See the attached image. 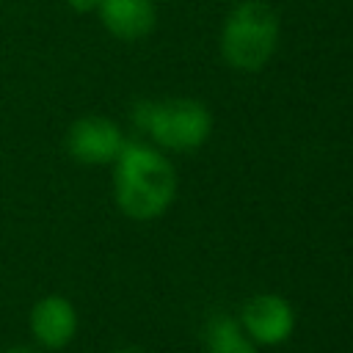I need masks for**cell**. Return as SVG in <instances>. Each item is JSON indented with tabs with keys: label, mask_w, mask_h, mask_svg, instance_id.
Here are the masks:
<instances>
[{
	"label": "cell",
	"mask_w": 353,
	"mask_h": 353,
	"mask_svg": "<svg viewBox=\"0 0 353 353\" xmlns=\"http://www.w3.org/2000/svg\"><path fill=\"white\" fill-rule=\"evenodd\" d=\"M113 199L132 221L160 218L176 199V171L160 149L124 141L113 160Z\"/></svg>",
	"instance_id": "6da1fadb"
},
{
	"label": "cell",
	"mask_w": 353,
	"mask_h": 353,
	"mask_svg": "<svg viewBox=\"0 0 353 353\" xmlns=\"http://www.w3.org/2000/svg\"><path fill=\"white\" fill-rule=\"evenodd\" d=\"M279 17L262 0H243L223 22L221 55L232 69L259 72L276 52Z\"/></svg>",
	"instance_id": "7a4b0ae2"
},
{
	"label": "cell",
	"mask_w": 353,
	"mask_h": 353,
	"mask_svg": "<svg viewBox=\"0 0 353 353\" xmlns=\"http://www.w3.org/2000/svg\"><path fill=\"white\" fill-rule=\"evenodd\" d=\"M132 121L157 146L171 149V152H193L212 132L210 110L201 102L185 99V97L163 99V102L141 99L132 108Z\"/></svg>",
	"instance_id": "3957f363"
},
{
	"label": "cell",
	"mask_w": 353,
	"mask_h": 353,
	"mask_svg": "<svg viewBox=\"0 0 353 353\" xmlns=\"http://www.w3.org/2000/svg\"><path fill=\"white\" fill-rule=\"evenodd\" d=\"M124 132L108 116H80L66 130V152L83 165H108L124 146Z\"/></svg>",
	"instance_id": "277c9868"
},
{
	"label": "cell",
	"mask_w": 353,
	"mask_h": 353,
	"mask_svg": "<svg viewBox=\"0 0 353 353\" xmlns=\"http://www.w3.org/2000/svg\"><path fill=\"white\" fill-rule=\"evenodd\" d=\"M240 328L254 345H281L295 331V309L276 292L254 295L240 314Z\"/></svg>",
	"instance_id": "5b68a950"
},
{
	"label": "cell",
	"mask_w": 353,
	"mask_h": 353,
	"mask_svg": "<svg viewBox=\"0 0 353 353\" xmlns=\"http://www.w3.org/2000/svg\"><path fill=\"white\" fill-rule=\"evenodd\" d=\"M30 334L47 350L66 347L77 334V309L63 295H44L30 309Z\"/></svg>",
	"instance_id": "8992f818"
},
{
	"label": "cell",
	"mask_w": 353,
	"mask_h": 353,
	"mask_svg": "<svg viewBox=\"0 0 353 353\" xmlns=\"http://www.w3.org/2000/svg\"><path fill=\"white\" fill-rule=\"evenodd\" d=\"M99 22L121 41H138L152 33L157 22L154 0H99Z\"/></svg>",
	"instance_id": "52a82bcc"
},
{
	"label": "cell",
	"mask_w": 353,
	"mask_h": 353,
	"mask_svg": "<svg viewBox=\"0 0 353 353\" xmlns=\"http://www.w3.org/2000/svg\"><path fill=\"white\" fill-rule=\"evenodd\" d=\"M207 353H256V347L234 317L218 314L207 325Z\"/></svg>",
	"instance_id": "ba28073f"
},
{
	"label": "cell",
	"mask_w": 353,
	"mask_h": 353,
	"mask_svg": "<svg viewBox=\"0 0 353 353\" xmlns=\"http://www.w3.org/2000/svg\"><path fill=\"white\" fill-rule=\"evenodd\" d=\"M66 6L72 11H77V14H88V11H97L99 0H66Z\"/></svg>",
	"instance_id": "9c48e42d"
},
{
	"label": "cell",
	"mask_w": 353,
	"mask_h": 353,
	"mask_svg": "<svg viewBox=\"0 0 353 353\" xmlns=\"http://www.w3.org/2000/svg\"><path fill=\"white\" fill-rule=\"evenodd\" d=\"M0 353H39V350L25 347V345H14V347H6V350H0Z\"/></svg>",
	"instance_id": "30bf717a"
},
{
	"label": "cell",
	"mask_w": 353,
	"mask_h": 353,
	"mask_svg": "<svg viewBox=\"0 0 353 353\" xmlns=\"http://www.w3.org/2000/svg\"><path fill=\"white\" fill-rule=\"evenodd\" d=\"M113 353H146V350H141V347H119Z\"/></svg>",
	"instance_id": "8fae6325"
}]
</instances>
